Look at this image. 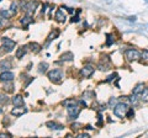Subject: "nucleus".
I'll return each mask as SVG.
<instances>
[{
	"instance_id": "8",
	"label": "nucleus",
	"mask_w": 148,
	"mask_h": 138,
	"mask_svg": "<svg viewBox=\"0 0 148 138\" xmlns=\"http://www.w3.org/2000/svg\"><path fill=\"white\" fill-rule=\"evenodd\" d=\"M3 44H4V47L6 48V52H10V51H12L14 47H15V42L10 38H3Z\"/></svg>"
},
{
	"instance_id": "11",
	"label": "nucleus",
	"mask_w": 148,
	"mask_h": 138,
	"mask_svg": "<svg viewBox=\"0 0 148 138\" xmlns=\"http://www.w3.org/2000/svg\"><path fill=\"white\" fill-rule=\"evenodd\" d=\"M12 102L15 106H24L25 105V101H24V98L21 95H16L15 98L12 99Z\"/></svg>"
},
{
	"instance_id": "10",
	"label": "nucleus",
	"mask_w": 148,
	"mask_h": 138,
	"mask_svg": "<svg viewBox=\"0 0 148 138\" xmlns=\"http://www.w3.org/2000/svg\"><path fill=\"white\" fill-rule=\"evenodd\" d=\"M14 78H15V75L12 74V73L10 72H4L0 74V80L1 81H9V80H12Z\"/></svg>"
},
{
	"instance_id": "28",
	"label": "nucleus",
	"mask_w": 148,
	"mask_h": 138,
	"mask_svg": "<svg viewBox=\"0 0 148 138\" xmlns=\"http://www.w3.org/2000/svg\"><path fill=\"white\" fill-rule=\"evenodd\" d=\"M142 58L145 59V61H147V62H148V49H146L145 52L142 53Z\"/></svg>"
},
{
	"instance_id": "3",
	"label": "nucleus",
	"mask_w": 148,
	"mask_h": 138,
	"mask_svg": "<svg viewBox=\"0 0 148 138\" xmlns=\"http://www.w3.org/2000/svg\"><path fill=\"white\" fill-rule=\"evenodd\" d=\"M47 77L49 78L51 81H53V83H59V81L62 80V72L59 70V69H53V70L48 72Z\"/></svg>"
},
{
	"instance_id": "9",
	"label": "nucleus",
	"mask_w": 148,
	"mask_h": 138,
	"mask_svg": "<svg viewBox=\"0 0 148 138\" xmlns=\"http://www.w3.org/2000/svg\"><path fill=\"white\" fill-rule=\"evenodd\" d=\"M26 112H27V109L22 107V106H17V107H15L11 111V115H12V116H15V117H20V116H22V115L26 113Z\"/></svg>"
},
{
	"instance_id": "13",
	"label": "nucleus",
	"mask_w": 148,
	"mask_h": 138,
	"mask_svg": "<svg viewBox=\"0 0 148 138\" xmlns=\"http://www.w3.org/2000/svg\"><path fill=\"white\" fill-rule=\"evenodd\" d=\"M5 91H8V93H11V91L14 90V84H12V80H9V81H5L4 83V88H3Z\"/></svg>"
},
{
	"instance_id": "27",
	"label": "nucleus",
	"mask_w": 148,
	"mask_h": 138,
	"mask_svg": "<svg viewBox=\"0 0 148 138\" xmlns=\"http://www.w3.org/2000/svg\"><path fill=\"white\" fill-rule=\"evenodd\" d=\"M75 102H77V101L74 100V99H69V100H66V101H64V102H63V105H64V106H69V105H72V104H75Z\"/></svg>"
},
{
	"instance_id": "5",
	"label": "nucleus",
	"mask_w": 148,
	"mask_h": 138,
	"mask_svg": "<svg viewBox=\"0 0 148 138\" xmlns=\"http://www.w3.org/2000/svg\"><path fill=\"white\" fill-rule=\"evenodd\" d=\"M94 67H91V66H85L84 68L80 70V74L82 77H84V78H90L92 74H94Z\"/></svg>"
},
{
	"instance_id": "4",
	"label": "nucleus",
	"mask_w": 148,
	"mask_h": 138,
	"mask_svg": "<svg viewBox=\"0 0 148 138\" xmlns=\"http://www.w3.org/2000/svg\"><path fill=\"white\" fill-rule=\"evenodd\" d=\"M125 57H126L127 61L133 62V61H137V59H140L141 54H140V52H138V51H136V49H127L126 53H125Z\"/></svg>"
},
{
	"instance_id": "30",
	"label": "nucleus",
	"mask_w": 148,
	"mask_h": 138,
	"mask_svg": "<svg viewBox=\"0 0 148 138\" xmlns=\"http://www.w3.org/2000/svg\"><path fill=\"white\" fill-rule=\"evenodd\" d=\"M111 38H112V37H111V36H110V35H108V43H106V44H108V46H110L111 43H112V42H114V40H111Z\"/></svg>"
},
{
	"instance_id": "34",
	"label": "nucleus",
	"mask_w": 148,
	"mask_h": 138,
	"mask_svg": "<svg viewBox=\"0 0 148 138\" xmlns=\"http://www.w3.org/2000/svg\"><path fill=\"white\" fill-rule=\"evenodd\" d=\"M0 112H1V111H0Z\"/></svg>"
},
{
	"instance_id": "29",
	"label": "nucleus",
	"mask_w": 148,
	"mask_h": 138,
	"mask_svg": "<svg viewBox=\"0 0 148 138\" xmlns=\"http://www.w3.org/2000/svg\"><path fill=\"white\" fill-rule=\"evenodd\" d=\"M133 115H135V112H133V110H132V109H130L126 116H127V117H133Z\"/></svg>"
},
{
	"instance_id": "12",
	"label": "nucleus",
	"mask_w": 148,
	"mask_h": 138,
	"mask_svg": "<svg viewBox=\"0 0 148 138\" xmlns=\"http://www.w3.org/2000/svg\"><path fill=\"white\" fill-rule=\"evenodd\" d=\"M11 68V63L10 61H1L0 62V70H8V69Z\"/></svg>"
},
{
	"instance_id": "22",
	"label": "nucleus",
	"mask_w": 148,
	"mask_h": 138,
	"mask_svg": "<svg viewBox=\"0 0 148 138\" xmlns=\"http://www.w3.org/2000/svg\"><path fill=\"white\" fill-rule=\"evenodd\" d=\"M94 96H95L94 91H85V93L83 94V98H85V99H92Z\"/></svg>"
},
{
	"instance_id": "1",
	"label": "nucleus",
	"mask_w": 148,
	"mask_h": 138,
	"mask_svg": "<svg viewBox=\"0 0 148 138\" xmlns=\"http://www.w3.org/2000/svg\"><path fill=\"white\" fill-rule=\"evenodd\" d=\"M128 110H130V106H128L127 102H119V104H116V106L114 109V113L116 115L117 117L122 118L127 115Z\"/></svg>"
},
{
	"instance_id": "32",
	"label": "nucleus",
	"mask_w": 148,
	"mask_h": 138,
	"mask_svg": "<svg viewBox=\"0 0 148 138\" xmlns=\"http://www.w3.org/2000/svg\"><path fill=\"white\" fill-rule=\"evenodd\" d=\"M4 19H5V17H4V16H3V14L0 12V25H1V22L4 21Z\"/></svg>"
},
{
	"instance_id": "2",
	"label": "nucleus",
	"mask_w": 148,
	"mask_h": 138,
	"mask_svg": "<svg viewBox=\"0 0 148 138\" xmlns=\"http://www.w3.org/2000/svg\"><path fill=\"white\" fill-rule=\"evenodd\" d=\"M67 112H68L69 118L75 120L78 117V115H79V112H80V107L77 105V102L72 104V105H69V106H67Z\"/></svg>"
},
{
	"instance_id": "14",
	"label": "nucleus",
	"mask_w": 148,
	"mask_h": 138,
	"mask_svg": "<svg viewBox=\"0 0 148 138\" xmlns=\"http://www.w3.org/2000/svg\"><path fill=\"white\" fill-rule=\"evenodd\" d=\"M46 125H47V127H49L51 130H62L63 128L62 125H58V123H56V122H47Z\"/></svg>"
},
{
	"instance_id": "25",
	"label": "nucleus",
	"mask_w": 148,
	"mask_h": 138,
	"mask_svg": "<svg viewBox=\"0 0 148 138\" xmlns=\"http://www.w3.org/2000/svg\"><path fill=\"white\" fill-rule=\"evenodd\" d=\"M57 36H58V31H52V32H51V35L48 36V42H51V41H52L53 40V37H57Z\"/></svg>"
},
{
	"instance_id": "15",
	"label": "nucleus",
	"mask_w": 148,
	"mask_h": 138,
	"mask_svg": "<svg viewBox=\"0 0 148 138\" xmlns=\"http://www.w3.org/2000/svg\"><path fill=\"white\" fill-rule=\"evenodd\" d=\"M73 58H74V56H73L72 52H67V53H64L61 56L62 61H73Z\"/></svg>"
},
{
	"instance_id": "16",
	"label": "nucleus",
	"mask_w": 148,
	"mask_h": 138,
	"mask_svg": "<svg viewBox=\"0 0 148 138\" xmlns=\"http://www.w3.org/2000/svg\"><path fill=\"white\" fill-rule=\"evenodd\" d=\"M25 53H26L25 47H20V48H17V51H16V58H22V57L25 56Z\"/></svg>"
},
{
	"instance_id": "23",
	"label": "nucleus",
	"mask_w": 148,
	"mask_h": 138,
	"mask_svg": "<svg viewBox=\"0 0 148 138\" xmlns=\"http://www.w3.org/2000/svg\"><path fill=\"white\" fill-rule=\"evenodd\" d=\"M9 102V98L5 94H0V104H8Z\"/></svg>"
},
{
	"instance_id": "21",
	"label": "nucleus",
	"mask_w": 148,
	"mask_h": 138,
	"mask_svg": "<svg viewBox=\"0 0 148 138\" xmlns=\"http://www.w3.org/2000/svg\"><path fill=\"white\" fill-rule=\"evenodd\" d=\"M47 68H48V64H47V63H41L40 66H38V72L43 74V73L47 70Z\"/></svg>"
},
{
	"instance_id": "19",
	"label": "nucleus",
	"mask_w": 148,
	"mask_h": 138,
	"mask_svg": "<svg viewBox=\"0 0 148 138\" xmlns=\"http://www.w3.org/2000/svg\"><path fill=\"white\" fill-rule=\"evenodd\" d=\"M31 22H32V19L30 16H24V17H22V20H21V24L24 26H27L29 24H31Z\"/></svg>"
},
{
	"instance_id": "7",
	"label": "nucleus",
	"mask_w": 148,
	"mask_h": 138,
	"mask_svg": "<svg viewBox=\"0 0 148 138\" xmlns=\"http://www.w3.org/2000/svg\"><path fill=\"white\" fill-rule=\"evenodd\" d=\"M63 9H64V8L58 9L57 12H56V20L59 21V22H64V21L67 20V15H66V12H64Z\"/></svg>"
},
{
	"instance_id": "6",
	"label": "nucleus",
	"mask_w": 148,
	"mask_h": 138,
	"mask_svg": "<svg viewBox=\"0 0 148 138\" xmlns=\"http://www.w3.org/2000/svg\"><path fill=\"white\" fill-rule=\"evenodd\" d=\"M37 1H35V0H32V1H29L26 4V9H25V11L29 14V15H32V14L35 12L36 10V6H37Z\"/></svg>"
},
{
	"instance_id": "20",
	"label": "nucleus",
	"mask_w": 148,
	"mask_h": 138,
	"mask_svg": "<svg viewBox=\"0 0 148 138\" xmlns=\"http://www.w3.org/2000/svg\"><path fill=\"white\" fill-rule=\"evenodd\" d=\"M141 100L145 101V102H148V89H145L141 94Z\"/></svg>"
},
{
	"instance_id": "24",
	"label": "nucleus",
	"mask_w": 148,
	"mask_h": 138,
	"mask_svg": "<svg viewBox=\"0 0 148 138\" xmlns=\"http://www.w3.org/2000/svg\"><path fill=\"white\" fill-rule=\"evenodd\" d=\"M130 102L131 104H135V105H137V102H138V100H137V95L136 94H133L131 98H130Z\"/></svg>"
},
{
	"instance_id": "17",
	"label": "nucleus",
	"mask_w": 148,
	"mask_h": 138,
	"mask_svg": "<svg viewBox=\"0 0 148 138\" xmlns=\"http://www.w3.org/2000/svg\"><path fill=\"white\" fill-rule=\"evenodd\" d=\"M29 47H31V51L32 52H35V53H38L41 51V47H40L38 43H30Z\"/></svg>"
},
{
	"instance_id": "31",
	"label": "nucleus",
	"mask_w": 148,
	"mask_h": 138,
	"mask_svg": "<svg viewBox=\"0 0 148 138\" xmlns=\"http://www.w3.org/2000/svg\"><path fill=\"white\" fill-rule=\"evenodd\" d=\"M78 137H79V138H84V137H85V138H88V137H90V136L88 135V133H80V135L78 136Z\"/></svg>"
},
{
	"instance_id": "33",
	"label": "nucleus",
	"mask_w": 148,
	"mask_h": 138,
	"mask_svg": "<svg viewBox=\"0 0 148 138\" xmlns=\"http://www.w3.org/2000/svg\"><path fill=\"white\" fill-rule=\"evenodd\" d=\"M0 1H1V0H0Z\"/></svg>"
},
{
	"instance_id": "26",
	"label": "nucleus",
	"mask_w": 148,
	"mask_h": 138,
	"mask_svg": "<svg viewBox=\"0 0 148 138\" xmlns=\"http://www.w3.org/2000/svg\"><path fill=\"white\" fill-rule=\"evenodd\" d=\"M116 104H117V100H116V98H111L110 99V101H109V105L111 107H115L116 106Z\"/></svg>"
},
{
	"instance_id": "18",
	"label": "nucleus",
	"mask_w": 148,
	"mask_h": 138,
	"mask_svg": "<svg viewBox=\"0 0 148 138\" xmlns=\"http://www.w3.org/2000/svg\"><path fill=\"white\" fill-rule=\"evenodd\" d=\"M145 88V86H143V84H138L136 88H135V90H133V94H136V95H141L142 94V91L145 90L143 89Z\"/></svg>"
}]
</instances>
